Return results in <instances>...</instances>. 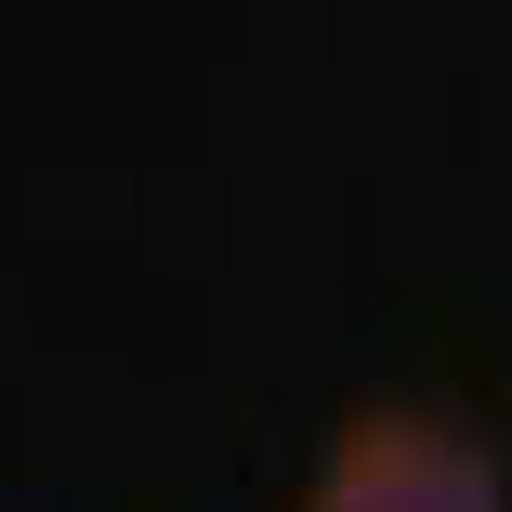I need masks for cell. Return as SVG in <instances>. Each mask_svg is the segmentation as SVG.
Wrapping results in <instances>:
<instances>
[{
  "label": "cell",
  "instance_id": "6da1fadb",
  "mask_svg": "<svg viewBox=\"0 0 512 512\" xmlns=\"http://www.w3.org/2000/svg\"><path fill=\"white\" fill-rule=\"evenodd\" d=\"M302 512H512V460L473 407L434 394H381L316 447L302 473Z\"/></svg>",
  "mask_w": 512,
  "mask_h": 512
}]
</instances>
